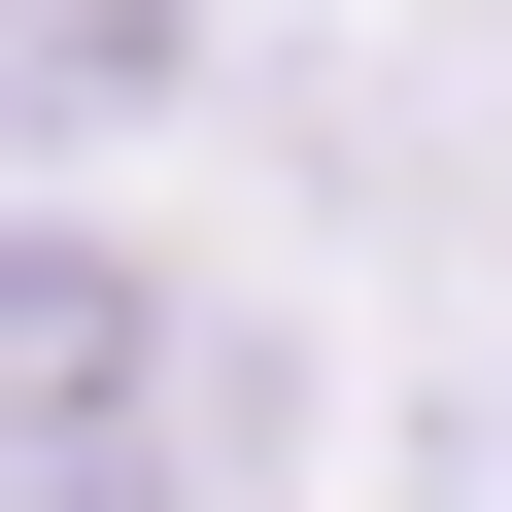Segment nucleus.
<instances>
[{"label": "nucleus", "mask_w": 512, "mask_h": 512, "mask_svg": "<svg viewBox=\"0 0 512 512\" xmlns=\"http://www.w3.org/2000/svg\"><path fill=\"white\" fill-rule=\"evenodd\" d=\"M171 103V0H0V137H137Z\"/></svg>", "instance_id": "f03ea898"}, {"label": "nucleus", "mask_w": 512, "mask_h": 512, "mask_svg": "<svg viewBox=\"0 0 512 512\" xmlns=\"http://www.w3.org/2000/svg\"><path fill=\"white\" fill-rule=\"evenodd\" d=\"M171 410H205L171 274H137V239H69V205H0V512H137Z\"/></svg>", "instance_id": "f257e3e1"}]
</instances>
